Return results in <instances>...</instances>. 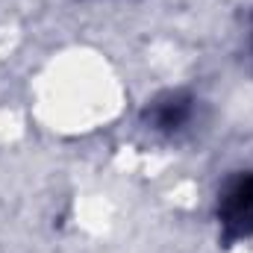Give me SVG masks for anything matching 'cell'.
Here are the masks:
<instances>
[{
    "instance_id": "cell-1",
    "label": "cell",
    "mask_w": 253,
    "mask_h": 253,
    "mask_svg": "<svg viewBox=\"0 0 253 253\" xmlns=\"http://www.w3.org/2000/svg\"><path fill=\"white\" fill-rule=\"evenodd\" d=\"M218 224L224 242H245L253 236V174H236L218 194Z\"/></svg>"
},
{
    "instance_id": "cell-2",
    "label": "cell",
    "mask_w": 253,
    "mask_h": 253,
    "mask_svg": "<svg viewBox=\"0 0 253 253\" xmlns=\"http://www.w3.org/2000/svg\"><path fill=\"white\" fill-rule=\"evenodd\" d=\"M194 115H197V97L186 88H171V91H162L153 100H147L141 118L150 132L180 135L183 129H189Z\"/></svg>"
},
{
    "instance_id": "cell-3",
    "label": "cell",
    "mask_w": 253,
    "mask_h": 253,
    "mask_svg": "<svg viewBox=\"0 0 253 253\" xmlns=\"http://www.w3.org/2000/svg\"><path fill=\"white\" fill-rule=\"evenodd\" d=\"M251 39H253V21H251Z\"/></svg>"
}]
</instances>
